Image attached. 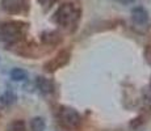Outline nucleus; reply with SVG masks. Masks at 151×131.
I'll return each instance as SVG.
<instances>
[{"mask_svg":"<svg viewBox=\"0 0 151 131\" xmlns=\"http://www.w3.org/2000/svg\"><path fill=\"white\" fill-rule=\"evenodd\" d=\"M80 20V9L74 4H63L54 14V22L66 33H74Z\"/></svg>","mask_w":151,"mask_h":131,"instance_id":"1","label":"nucleus"},{"mask_svg":"<svg viewBox=\"0 0 151 131\" xmlns=\"http://www.w3.org/2000/svg\"><path fill=\"white\" fill-rule=\"evenodd\" d=\"M28 25L21 21H5L0 24V41L7 45H13L25 39Z\"/></svg>","mask_w":151,"mask_h":131,"instance_id":"2","label":"nucleus"},{"mask_svg":"<svg viewBox=\"0 0 151 131\" xmlns=\"http://www.w3.org/2000/svg\"><path fill=\"white\" fill-rule=\"evenodd\" d=\"M55 118L60 127L68 131H75L82 126V115L71 106L59 105L55 109Z\"/></svg>","mask_w":151,"mask_h":131,"instance_id":"3","label":"nucleus"},{"mask_svg":"<svg viewBox=\"0 0 151 131\" xmlns=\"http://www.w3.org/2000/svg\"><path fill=\"white\" fill-rule=\"evenodd\" d=\"M71 60V51L70 50H60L55 55L54 58H51L50 60L43 64V69L45 72H49V74H54L55 71L63 68L65 66H67Z\"/></svg>","mask_w":151,"mask_h":131,"instance_id":"4","label":"nucleus"},{"mask_svg":"<svg viewBox=\"0 0 151 131\" xmlns=\"http://www.w3.org/2000/svg\"><path fill=\"white\" fill-rule=\"evenodd\" d=\"M3 9L11 14H19L27 11V0H1Z\"/></svg>","mask_w":151,"mask_h":131,"instance_id":"5","label":"nucleus"},{"mask_svg":"<svg viewBox=\"0 0 151 131\" xmlns=\"http://www.w3.org/2000/svg\"><path fill=\"white\" fill-rule=\"evenodd\" d=\"M62 41H63L62 36H60L58 31L46 30L41 34V42H42L43 46H46V47L53 49V47H55V46L59 45Z\"/></svg>","mask_w":151,"mask_h":131,"instance_id":"6","label":"nucleus"},{"mask_svg":"<svg viewBox=\"0 0 151 131\" xmlns=\"http://www.w3.org/2000/svg\"><path fill=\"white\" fill-rule=\"evenodd\" d=\"M141 104H142V110L141 113L146 114L147 117L151 115V84L142 88L141 92Z\"/></svg>","mask_w":151,"mask_h":131,"instance_id":"7","label":"nucleus"},{"mask_svg":"<svg viewBox=\"0 0 151 131\" xmlns=\"http://www.w3.org/2000/svg\"><path fill=\"white\" fill-rule=\"evenodd\" d=\"M36 87L37 89H38L40 92L42 93V94L45 96H49V94H53L55 92V84L53 80H50V79H46V77H37L36 80Z\"/></svg>","mask_w":151,"mask_h":131,"instance_id":"8","label":"nucleus"},{"mask_svg":"<svg viewBox=\"0 0 151 131\" xmlns=\"http://www.w3.org/2000/svg\"><path fill=\"white\" fill-rule=\"evenodd\" d=\"M132 19L134 24L137 25H145L149 21V12L143 7H135L132 11Z\"/></svg>","mask_w":151,"mask_h":131,"instance_id":"9","label":"nucleus"},{"mask_svg":"<svg viewBox=\"0 0 151 131\" xmlns=\"http://www.w3.org/2000/svg\"><path fill=\"white\" fill-rule=\"evenodd\" d=\"M5 131H27V125L22 119H16L8 125Z\"/></svg>","mask_w":151,"mask_h":131,"instance_id":"10","label":"nucleus"},{"mask_svg":"<svg viewBox=\"0 0 151 131\" xmlns=\"http://www.w3.org/2000/svg\"><path fill=\"white\" fill-rule=\"evenodd\" d=\"M16 101V94L12 91H7L0 97V105L1 106H9Z\"/></svg>","mask_w":151,"mask_h":131,"instance_id":"11","label":"nucleus"},{"mask_svg":"<svg viewBox=\"0 0 151 131\" xmlns=\"http://www.w3.org/2000/svg\"><path fill=\"white\" fill-rule=\"evenodd\" d=\"M46 123L41 117H34L30 121V130L32 131H45Z\"/></svg>","mask_w":151,"mask_h":131,"instance_id":"12","label":"nucleus"},{"mask_svg":"<svg viewBox=\"0 0 151 131\" xmlns=\"http://www.w3.org/2000/svg\"><path fill=\"white\" fill-rule=\"evenodd\" d=\"M9 75H11V79L14 80V81L27 80V77H28V72L22 68H13Z\"/></svg>","mask_w":151,"mask_h":131,"instance_id":"13","label":"nucleus"},{"mask_svg":"<svg viewBox=\"0 0 151 131\" xmlns=\"http://www.w3.org/2000/svg\"><path fill=\"white\" fill-rule=\"evenodd\" d=\"M145 59H146V62L151 66V46H147V47L145 49Z\"/></svg>","mask_w":151,"mask_h":131,"instance_id":"14","label":"nucleus"},{"mask_svg":"<svg viewBox=\"0 0 151 131\" xmlns=\"http://www.w3.org/2000/svg\"><path fill=\"white\" fill-rule=\"evenodd\" d=\"M118 3H121V4H130V3H133L134 0H117Z\"/></svg>","mask_w":151,"mask_h":131,"instance_id":"15","label":"nucleus"}]
</instances>
